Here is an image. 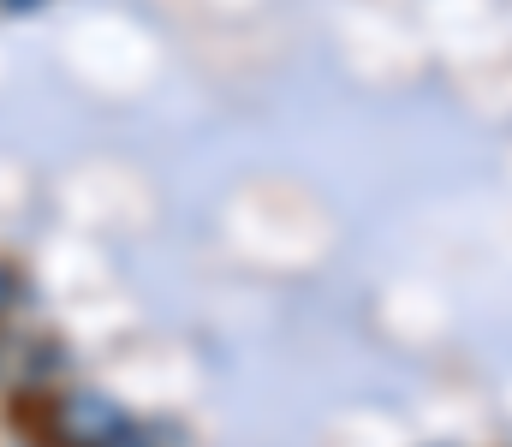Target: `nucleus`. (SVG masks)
Listing matches in <instances>:
<instances>
[{"instance_id":"nucleus-1","label":"nucleus","mask_w":512,"mask_h":447,"mask_svg":"<svg viewBox=\"0 0 512 447\" xmlns=\"http://www.w3.org/2000/svg\"><path fill=\"white\" fill-rule=\"evenodd\" d=\"M126 430V418L114 412V406H102L96 394H78V400H66L60 406V418H54V436L66 447H102L108 436H120Z\"/></svg>"},{"instance_id":"nucleus-2","label":"nucleus","mask_w":512,"mask_h":447,"mask_svg":"<svg viewBox=\"0 0 512 447\" xmlns=\"http://www.w3.org/2000/svg\"><path fill=\"white\" fill-rule=\"evenodd\" d=\"M102 447H143V442H137V436H126V430H120V436H108V442H102Z\"/></svg>"},{"instance_id":"nucleus-3","label":"nucleus","mask_w":512,"mask_h":447,"mask_svg":"<svg viewBox=\"0 0 512 447\" xmlns=\"http://www.w3.org/2000/svg\"><path fill=\"white\" fill-rule=\"evenodd\" d=\"M0 6H36V0H0Z\"/></svg>"},{"instance_id":"nucleus-4","label":"nucleus","mask_w":512,"mask_h":447,"mask_svg":"<svg viewBox=\"0 0 512 447\" xmlns=\"http://www.w3.org/2000/svg\"><path fill=\"white\" fill-rule=\"evenodd\" d=\"M6 293H12V287H6V275H0V304H6Z\"/></svg>"}]
</instances>
